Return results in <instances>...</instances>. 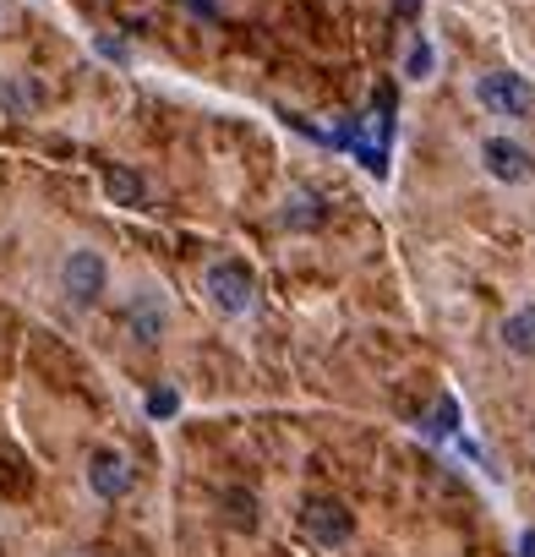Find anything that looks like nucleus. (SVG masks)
<instances>
[{
  "instance_id": "16",
  "label": "nucleus",
  "mask_w": 535,
  "mask_h": 557,
  "mask_svg": "<svg viewBox=\"0 0 535 557\" xmlns=\"http://www.w3.org/2000/svg\"><path fill=\"white\" fill-rule=\"evenodd\" d=\"M426 72H432V50H426V45H415V50H410V61H405V77H426Z\"/></svg>"
},
{
  "instance_id": "11",
  "label": "nucleus",
  "mask_w": 535,
  "mask_h": 557,
  "mask_svg": "<svg viewBox=\"0 0 535 557\" xmlns=\"http://www.w3.org/2000/svg\"><path fill=\"white\" fill-rule=\"evenodd\" d=\"M285 224H290V230H318V224H323V197H307V191H301V197H290Z\"/></svg>"
},
{
  "instance_id": "14",
  "label": "nucleus",
  "mask_w": 535,
  "mask_h": 557,
  "mask_svg": "<svg viewBox=\"0 0 535 557\" xmlns=\"http://www.w3.org/2000/svg\"><path fill=\"white\" fill-rule=\"evenodd\" d=\"M181 7H186L191 17H202V23H219V17H224V7H219V0H181Z\"/></svg>"
},
{
  "instance_id": "5",
  "label": "nucleus",
  "mask_w": 535,
  "mask_h": 557,
  "mask_svg": "<svg viewBox=\"0 0 535 557\" xmlns=\"http://www.w3.org/2000/svg\"><path fill=\"white\" fill-rule=\"evenodd\" d=\"M481 164H486V175L502 181V186L530 181V153H524L519 143H508V137H486V143H481Z\"/></svg>"
},
{
  "instance_id": "10",
  "label": "nucleus",
  "mask_w": 535,
  "mask_h": 557,
  "mask_svg": "<svg viewBox=\"0 0 535 557\" xmlns=\"http://www.w3.org/2000/svg\"><path fill=\"white\" fill-rule=\"evenodd\" d=\"M421 426H426L432 437H453V432H459V399H453V394H443V399L426 410V421H421Z\"/></svg>"
},
{
  "instance_id": "13",
  "label": "nucleus",
  "mask_w": 535,
  "mask_h": 557,
  "mask_svg": "<svg viewBox=\"0 0 535 557\" xmlns=\"http://www.w3.org/2000/svg\"><path fill=\"white\" fill-rule=\"evenodd\" d=\"M175 410H181V394H175V388H159V394L148 399V416H153V421H170Z\"/></svg>"
},
{
  "instance_id": "12",
  "label": "nucleus",
  "mask_w": 535,
  "mask_h": 557,
  "mask_svg": "<svg viewBox=\"0 0 535 557\" xmlns=\"http://www.w3.org/2000/svg\"><path fill=\"white\" fill-rule=\"evenodd\" d=\"M132 329H137V339H142V345H153V339L164 334V323H159V312H153V307H142V312L132 307Z\"/></svg>"
},
{
  "instance_id": "8",
  "label": "nucleus",
  "mask_w": 535,
  "mask_h": 557,
  "mask_svg": "<svg viewBox=\"0 0 535 557\" xmlns=\"http://www.w3.org/2000/svg\"><path fill=\"white\" fill-rule=\"evenodd\" d=\"M219 508H224V519H229L235 530H257V492H251V486H224Z\"/></svg>"
},
{
  "instance_id": "2",
  "label": "nucleus",
  "mask_w": 535,
  "mask_h": 557,
  "mask_svg": "<svg viewBox=\"0 0 535 557\" xmlns=\"http://www.w3.org/2000/svg\"><path fill=\"white\" fill-rule=\"evenodd\" d=\"M301 530H307V541H318V546H345V541L356 535V513H350L345 503H334V497H312V503L301 508Z\"/></svg>"
},
{
  "instance_id": "6",
  "label": "nucleus",
  "mask_w": 535,
  "mask_h": 557,
  "mask_svg": "<svg viewBox=\"0 0 535 557\" xmlns=\"http://www.w3.org/2000/svg\"><path fill=\"white\" fill-rule=\"evenodd\" d=\"M88 486H94V497H104V503L126 497V492H132L126 459H121L115 448H94V459H88Z\"/></svg>"
},
{
  "instance_id": "4",
  "label": "nucleus",
  "mask_w": 535,
  "mask_h": 557,
  "mask_svg": "<svg viewBox=\"0 0 535 557\" xmlns=\"http://www.w3.org/2000/svg\"><path fill=\"white\" fill-rule=\"evenodd\" d=\"M202 285H208L213 307H219V312H229V318H235V312H246V307H251V296H257V290H251V273H246L240 262H213Z\"/></svg>"
},
{
  "instance_id": "18",
  "label": "nucleus",
  "mask_w": 535,
  "mask_h": 557,
  "mask_svg": "<svg viewBox=\"0 0 535 557\" xmlns=\"http://www.w3.org/2000/svg\"><path fill=\"white\" fill-rule=\"evenodd\" d=\"M421 12V0H399V17H415Z\"/></svg>"
},
{
  "instance_id": "9",
  "label": "nucleus",
  "mask_w": 535,
  "mask_h": 557,
  "mask_svg": "<svg viewBox=\"0 0 535 557\" xmlns=\"http://www.w3.org/2000/svg\"><path fill=\"white\" fill-rule=\"evenodd\" d=\"M502 345H508L513 356H535V307L508 312V323H502Z\"/></svg>"
},
{
  "instance_id": "7",
  "label": "nucleus",
  "mask_w": 535,
  "mask_h": 557,
  "mask_svg": "<svg viewBox=\"0 0 535 557\" xmlns=\"http://www.w3.org/2000/svg\"><path fill=\"white\" fill-rule=\"evenodd\" d=\"M104 197H110L115 208H137V202L148 197V181H142L132 164H104Z\"/></svg>"
},
{
  "instance_id": "3",
  "label": "nucleus",
  "mask_w": 535,
  "mask_h": 557,
  "mask_svg": "<svg viewBox=\"0 0 535 557\" xmlns=\"http://www.w3.org/2000/svg\"><path fill=\"white\" fill-rule=\"evenodd\" d=\"M61 278H66V296H72L77 307H94V301L104 296V278H110V268H104V257H99L94 246H77V251L66 257Z\"/></svg>"
},
{
  "instance_id": "1",
  "label": "nucleus",
  "mask_w": 535,
  "mask_h": 557,
  "mask_svg": "<svg viewBox=\"0 0 535 557\" xmlns=\"http://www.w3.org/2000/svg\"><path fill=\"white\" fill-rule=\"evenodd\" d=\"M475 99H481L486 110H497V115H530V110H535V88H530V77H519V72H486V77L475 83Z\"/></svg>"
},
{
  "instance_id": "15",
  "label": "nucleus",
  "mask_w": 535,
  "mask_h": 557,
  "mask_svg": "<svg viewBox=\"0 0 535 557\" xmlns=\"http://www.w3.org/2000/svg\"><path fill=\"white\" fill-rule=\"evenodd\" d=\"M94 45H99V55H104V61H115V66H126V45H121L115 34H99Z\"/></svg>"
},
{
  "instance_id": "17",
  "label": "nucleus",
  "mask_w": 535,
  "mask_h": 557,
  "mask_svg": "<svg viewBox=\"0 0 535 557\" xmlns=\"http://www.w3.org/2000/svg\"><path fill=\"white\" fill-rule=\"evenodd\" d=\"M519 557H535V530H524V535H519Z\"/></svg>"
}]
</instances>
